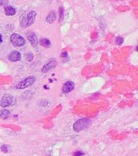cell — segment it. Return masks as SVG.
I'll return each mask as SVG.
<instances>
[{
    "label": "cell",
    "mask_w": 138,
    "mask_h": 156,
    "mask_svg": "<svg viewBox=\"0 0 138 156\" xmlns=\"http://www.w3.org/2000/svg\"><path fill=\"white\" fill-rule=\"evenodd\" d=\"M37 14L35 11H31L26 15L23 14L20 18V22H21V26L22 27H28L34 24L35 21Z\"/></svg>",
    "instance_id": "6da1fadb"
},
{
    "label": "cell",
    "mask_w": 138,
    "mask_h": 156,
    "mask_svg": "<svg viewBox=\"0 0 138 156\" xmlns=\"http://www.w3.org/2000/svg\"><path fill=\"white\" fill-rule=\"evenodd\" d=\"M91 121L89 118H80L79 120H77L74 123L73 129L75 132H80L82 130H85L87 127H89L91 125Z\"/></svg>",
    "instance_id": "7a4b0ae2"
},
{
    "label": "cell",
    "mask_w": 138,
    "mask_h": 156,
    "mask_svg": "<svg viewBox=\"0 0 138 156\" xmlns=\"http://www.w3.org/2000/svg\"><path fill=\"white\" fill-rule=\"evenodd\" d=\"M36 81V78L35 76H29L26 77V79H24L23 80H22L21 82H19L18 84L16 86L17 89L23 90L26 89V88H29L30 86L33 85L35 84Z\"/></svg>",
    "instance_id": "3957f363"
},
{
    "label": "cell",
    "mask_w": 138,
    "mask_h": 156,
    "mask_svg": "<svg viewBox=\"0 0 138 156\" xmlns=\"http://www.w3.org/2000/svg\"><path fill=\"white\" fill-rule=\"evenodd\" d=\"M10 41L11 44L15 47H22L25 45V39L21 35L17 33H13L10 37Z\"/></svg>",
    "instance_id": "277c9868"
},
{
    "label": "cell",
    "mask_w": 138,
    "mask_h": 156,
    "mask_svg": "<svg viewBox=\"0 0 138 156\" xmlns=\"http://www.w3.org/2000/svg\"><path fill=\"white\" fill-rule=\"evenodd\" d=\"M14 101H15V99L14 97L10 94H5L0 100V106L3 108L8 107L14 104Z\"/></svg>",
    "instance_id": "5b68a950"
},
{
    "label": "cell",
    "mask_w": 138,
    "mask_h": 156,
    "mask_svg": "<svg viewBox=\"0 0 138 156\" xmlns=\"http://www.w3.org/2000/svg\"><path fill=\"white\" fill-rule=\"evenodd\" d=\"M26 37H27L28 40L32 45V46L34 48H38V38L36 35L33 32H28L26 33Z\"/></svg>",
    "instance_id": "8992f818"
},
{
    "label": "cell",
    "mask_w": 138,
    "mask_h": 156,
    "mask_svg": "<svg viewBox=\"0 0 138 156\" xmlns=\"http://www.w3.org/2000/svg\"><path fill=\"white\" fill-rule=\"evenodd\" d=\"M56 66H57V62H56V60H50L48 63L45 64V66L42 67V69H41V72H42L43 73H47V72H48L49 71L51 70V69H53V68H55Z\"/></svg>",
    "instance_id": "52a82bcc"
},
{
    "label": "cell",
    "mask_w": 138,
    "mask_h": 156,
    "mask_svg": "<svg viewBox=\"0 0 138 156\" xmlns=\"http://www.w3.org/2000/svg\"><path fill=\"white\" fill-rule=\"evenodd\" d=\"M75 88V84L74 82H71V81H68L66 82L65 83H64L63 86H62V91L65 94L70 93Z\"/></svg>",
    "instance_id": "ba28073f"
},
{
    "label": "cell",
    "mask_w": 138,
    "mask_h": 156,
    "mask_svg": "<svg viewBox=\"0 0 138 156\" xmlns=\"http://www.w3.org/2000/svg\"><path fill=\"white\" fill-rule=\"evenodd\" d=\"M8 59L11 62H17L21 60V54L17 51H13L8 56Z\"/></svg>",
    "instance_id": "9c48e42d"
},
{
    "label": "cell",
    "mask_w": 138,
    "mask_h": 156,
    "mask_svg": "<svg viewBox=\"0 0 138 156\" xmlns=\"http://www.w3.org/2000/svg\"><path fill=\"white\" fill-rule=\"evenodd\" d=\"M17 13L15 8L11 5H6L5 7V14L7 16H14Z\"/></svg>",
    "instance_id": "30bf717a"
},
{
    "label": "cell",
    "mask_w": 138,
    "mask_h": 156,
    "mask_svg": "<svg viewBox=\"0 0 138 156\" xmlns=\"http://www.w3.org/2000/svg\"><path fill=\"white\" fill-rule=\"evenodd\" d=\"M56 19V14L54 11H51L50 12L49 14L46 17V21L48 24H53Z\"/></svg>",
    "instance_id": "8fae6325"
},
{
    "label": "cell",
    "mask_w": 138,
    "mask_h": 156,
    "mask_svg": "<svg viewBox=\"0 0 138 156\" xmlns=\"http://www.w3.org/2000/svg\"><path fill=\"white\" fill-rule=\"evenodd\" d=\"M11 116V112L8 109L0 110V117L3 119H7Z\"/></svg>",
    "instance_id": "7c38bea8"
},
{
    "label": "cell",
    "mask_w": 138,
    "mask_h": 156,
    "mask_svg": "<svg viewBox=\"0 0 138 156\" xmlns=\"http://www.w3.org/2000/svg\"><path fill=\"white\" fill-rule=\"evenodd\" d=\"M40 44H41L42 46L45 47V48H50V47L51 46V42L48 39L44 38L41 39V41H40Z\"/></svg>",
    "instance_id": "4fadbf2b"
},
{
    "label": "cell",
    "mask_w": 138,
    "mask_h": 156,
    "mask_svg": "<svg viewBox=\"0 0 138 156\" xmlns=\"http://www.w3.org/2000/svg\"><path fill=\"white\" fill-rule=\"evenodd\" d=\"M59 21H62V19H63L64 13H65L63 7H59Z\"/></svg>",
    "instance_id": "5bb4252c"
},
{
    "label": "cell",
    "mask_w": 138,
    "mask_h": 156,
    "mask_svg": "<svg viewBox=\"0 0 138 156\" xmlns=\"http://www.w3.org/2000/svg\"><path fill=\"white\" fill-rule=\"evenodd\" d=\"M123 42H124V39L122 37H121V36H118V37L116 38V39H115V42L118 45H121L123 43Z\"/></svg>",
    "instance_id": "9a60e30c"
},
{
    "label": "cell",
    "mask_w": 138,
    "mask_h": 156,
    "mask_svg": "<svg viewBox=\"0 0 138 156\" xmlns=\"http://www.w3.org/2000/svg\"><path fill=\"white\" fill-rule=\"evenodd\" d=\"M25 57H26V59L28 61H32L33 60V58H34V55H33V54L32 52H29V53L26 54Z\"/></svg>",
    "instance_id": "2e32d148"
},
{
    "label": "cell",
    "mask_w": 138,
    "mask_h": 156,
    "mask_svg": "<svg viewBox=\"0 0 138 156\" xmlns=\"http://www.w3.org/2000/svg\"><path fill=\"white\" fill-rule=\"evenodd\" d=\"M1 150H2V152H3L5 153L8 152V146H6L5 144L2 145V147H1Z\"/></svg>",
    "instance_id": "e0dca14e"
},
{
    "label": "cell",
    "mask_w": 138,
    "mask_h": 156,
    "mask_svg": "<svg viewBox=\"0 0 138 156\" xmlns=\"http://www.w3.org/2000/svg\"><path fill=\"white\" fill-rule=\"evenodd\" d=\"M73 155H74V156H83L84 155V152L78 150V151L74 152Z\"/></svg>",
    "instance_id": "ac0fdd59"
},
{
    "label": "cell",
    "mask_w": 138,
    "mask_h": 156,
    "mask_svg": "<svg viewBox=\"0 0 138 156\" xmlns=\"http://www.w3.org/2000/svg\"><path fill=\"white\" fill-rule=\"evenodd\" d=\"M47 104H48V101L47 100H46V99H43V100H41V102H39V105L40 106H41V107H46Z\"/></svg>",
    "instance_id": "d6986e66"
},
{
    "label": "cell",
    "mask_w": 138,
    "mask_h": 156,
    "mask_svg": "<svg viewBox=\"0 0 138 156\" xmlns=\"http://www.w3.org/2000/svg\"><path fill=\"white\" fill-rule=\"evenodd\" d=\"M6 2H7L6 1H0V7H1L4 3H6Z\"/></svg>",
    "instance_id": "ffe728a7"
},
{
    "label": "cell",
    "mask_w": 138,
    "mask_h": 156,
    "mask_svg": "<svg viewBox=\"0 0 138 156\" xmlns=\"http://www.w3.org/2000/svg\"><path fill=\"white\" fill-rule=\"evenodd\" d=\"M2 42H3V39H2V35L0 34V44H1V43H2Z\"/></svg>",
    "instance_id": "44dd1931"
}]
</instances>
